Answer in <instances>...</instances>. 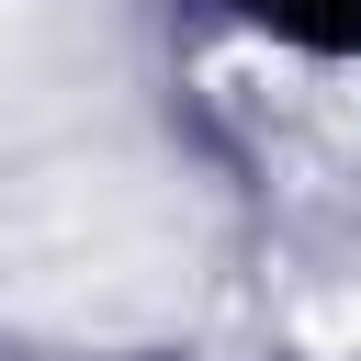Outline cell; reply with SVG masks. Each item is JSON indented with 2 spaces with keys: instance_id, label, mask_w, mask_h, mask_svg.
<instances>
[{
  "instance_id": "6da1fadb",
  "label": "cell",
  "mask_w": 361,
  "mask_h": 361,
  "mask_svg": "<svg viewBox=\"0 0 361 361\" xmlns=\"http://www.w3.org/2000/svg\"><path fill=\"white\" fill-rule=\"evenodd\" d=\"M248 23H282L305 45H361V0H237Z\"/></svg>"
}]
</instances>
